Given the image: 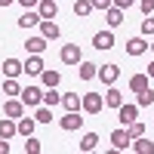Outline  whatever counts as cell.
Masks as SVG:
<instances>
[{
	"label": "cell",
	"mask_w": 154,
	"mask_h": 154,
	"mask_svg": "<svg viewBox=\"0 0 154 154\" xmlns=\"http://www.w3.org/2000/svg\"><path fill=\"white\" fill-rule=\"evenodd\" d=\"M19 96H22V105H25V108H37V105L43 102V89H40V86H25Z\"/></svg>",
	"instance_id": "1"
},
{
	"label": "cell",
	"mask_w": 154,
	"mask_h": 154,
	"mask_svg": "<svg viewBox=\"0 0 154 154\" xmlns=\"http://www.w3.org/2000/svg\"><path fill=\"white\" fill-rule=\"evenodd\" d=\"M80 108H83L86 114H99L102 108H105V99H102L99 93H86V96L80 99Z\"/></svg>",
	"instance_id": "2"
},
{
	"label": "cell",
	"mask_w": 154,
	"mask_h": 154,
	"mask_svg": "<svg viewBox=\"0 0 154 154\" xmlns=\"http://www.w3.org/2000/svg\"><path fill=\"white\" fill-rule=\"evenodd\" d=\"M59 59L62 62H65V65H80V46H77V43H65V46H62V53H59Z\"/></svg>",
	"instance_id": "3"
},
{
	"label": "cell",
	"mask_w": 154,
	"mask_h": 154,
	"mask_svg": "<svg viewBox=\"0 0 154 154\" xmlns=\"http://www.w3.org/2000/svg\"><path fill=\"white\" fill-rule=\"evenodd\" d=\"M96 77H99V80L105 83V86H111V83L120 77V68H117V65H102V68L96 71Z\"/></svg>",
	"instance_id": "4"
},
{
	"label": "cell",
	"mask_w": 154,
	"mask_h": 154,
	"mask_svg": "<svg viewBox=\"0 0 154 154\" xmlns=\"http://www.w3.org/2000/svg\"><path fill=\"white\" fill-rule=\"evenodd\" d=\"M80 126H83V117L77 111H68L65 117H62V130L65 133H74V130H80Z\"/></svg>",
	"instance_id": "5"
},
{
	"label": "cell",
	"mask_w": 154,
	"mask_h": 154,
	"mask_svg": "<svg viewBox=\"0 0 154 154\" xmlns=\"http://www.w3.org/2000/svg\"><path fill=\"white\" fill-rule=\"evenodd\" d=\"M37 28H40V34L46 37V40H56V37L62 34V31H59V25H56L53 19H40V22H37Z\"/></svg>",
	"instance_id": "6"
},
{
	"label": "cell",
	"mask_w": 154,
	"mask_h": 154,
	"mask_svg": "<svg viewBox=\"0 0 154 154\" xmlns=\"http://www.w3.org/2000/svg\"><path fill=\"white\" fill-rule=\"evenodd\" d=\"M130 142H133V136L126 133V130H114V133H111V145H114V151L130 148Z\"/></svg>",
	"instance_id": "7"
},
{
	"label": "cell",
	"mask_w": 154,
	"mask_h": 154,
	"mask_svg": "<svg viewBox=\"0 0 154 154\" xmlns=\"http://www.w3.org/2000/svg\"><path fill=\"white\" fill-rule=\"evenodd\" d=\"M130 145H133V151H136V154H154V142H151L148 136H136Z\"/></svg>",
	"instance_id": "8"
},
{
	"label": "cell",
	"mask_w": 154,
	"mask_h": 154,
	"mask_svg": "<svg viewBox=\"0 0 154 154\" xmlns=\"http://www.w3.org/2000/svg\"><path fill=\"white\" fill-rule=\"evenodd\" d=\"M3 114H6V117H12V120H19L22 114H25V105H22V102H19L16 96H12V99L6 102V105H3Z\"/></svg>",
	"instance_id": "9"
},
{
	"label": "cell",
	"mask_w": 154,
	"mask_h": 154,
	"mask_svg": "<svg viewBox=\"0 0 154 154\" xmlns=\"http://www.w3.org/2000/svg\"><path fill=\"white\" fill-rule=\"evenodd\" d=\"M117 117H120L123 126H130V123L139 117V108H136V105H120V108H117Z\"/></svg>",
	"instance_id": "10"
},
{
	"label": "cell",
	"mask_w": 154,
	"mask_h": 154,
	"mask_svg": "<svg viewBox=\"0 0 154 154\" xmlns=\"http://www.w3.org/2000/svg\"><path fill=\"white\" fill-rule=\"evenodd\" d=\"M145 49H148L145 37H130V40H126V53H130V56H142Z\"/></svg>",
	"instance_id": "11"
},
{
	"label": "cell",
	"mask_w": 154,
	"mask_h": 154,
	"mask_svg": "<svg viewBox=\"0 0 154 154\" xmlns=\"http://www.w3.org/2000/svg\"><path fill=\"white\" fill-rule=\"evenodd\" d=\"M37 12H40V19H56L59 6H56V0H40V3H37Z\"/></svg>",
	"instance_id": "12"
},
{
	"label": "cell",
	"mask_w": 154,
	"mask_h": 154,
	"mask_svg": "<svg viewBox=\"0 0 154 154\" xmlns=\"http://www.w3.org/2000/svg\"><path fill=\"white\" fill-rule=\"evenodd\" d=\"M93 46H96V49H111V46H114V34H111V31H99V34L93 37Z\"/></svg>",
	"instance_id": "13"
},
{
	"label": "cell",
	"mask_w": 154,
	"mask_h": 154,
	"mask_svg": "<svg viewBox=\"0 0 154 154\" xmlns=\"http://www.w3.org/2000/svg\"><path fill=\"white\" fill-rule=\"evenodd\" d=\"M25 46H28L31 56H40L43 49H46V37H43V34H40V37H28V40H25Z\"/></svg>",
	"instance_id": "14"
},
{
	"label": "cell",
	"mask_w": 154,
	"mask_h": 154,
	"mask_svg": "<svg viewBox=\"0 0 154 154\" xmlns=\"http://www.w3.org/2000/svg\"><path fill=\"white\" fill-rule=\"evenodd\" d=\"M102 99H105V105H108V108H120V105H123V96H120V89H114V86H108V93L102 96Z\"/></svg>",
	"instance_id": "15"
},
{
	"label": "cell",
	"mask_w": 154,
	"mask_h": 154,
	"mask_svg": "<svg viewBox=\"0 0 154 154\" xmlns=\"http://www.w3.org/2000/svg\"><path fill=\"white\" fill-rule=\"evenodd\" d=\"M34 123H37L34 117H22V120L16 123V133H19V136H25V139L34 136Z\"/></svg>",
	"instance_id": "16"
},
{
	"label": "cell",
	"mask_w": 154,
	"mask_h": 154,
	"mask_svg": "<svg viewBox=\"0 0 154 154\" xmlns=\"http://www.w3.org/2000/svg\"><path fill=\"white\" fill-rule=\"evenodd\" d=\"M22 71H25V65H22L19 59H6V62H3V74H6V77H19Z\"/></svg>",
	"instance_id": "17"
},
{
	"label": "cell",
	"mask_w": 154,
	"mask_h": 154,
	"mask_svg": "<svg viewBox=\"0 0 154 154\" xmlns=\"http://www.w3.org/2000/svg\"><path fill=\"white\" fill-rule=\"evenodd\" d=\"M40 71H43V59H40V56H31L28 62H25V74H34V77H40Z\"/></svg>",
	"instance_id": "18"
},
{
	"label": "cell",
	"mask_w": 154,
	"mask_h": 154,
	"mask_svg": "<svg viewBox=\"0 0 154 154\" xmlns=\"http://www.w3.org/2000/svg\"><path fill=\"white\" fill-rule=\"evenodd\" d=\"M12 136H16V120L0 117V139H12Z\"/></svg>",
	"instance_id": "19"
},
{
	"label": "cell",
	"mask_w": 154,
	"mask_h": 154,
	"mask_svg": "<svg viewBox=\"0 0 154 154\" xmlns=\"http://www.w3.org/2000/svg\"><path fill=\"white\" fill-rule=\"evenodd\" d=\"M105 12H108V25H111V28H120V25H123V9H117V6H108Z\"/></svg>",
	"instance_id": "20"
},
{
	"label": "cell",
	"mask_w": 154,
	"mask_h": 154,
	"mask_svg": "<svg viewBox=\"0 0 154 154\" xmlns=\"http://www.w3.org/2000/svg\"><path fill=\"white\" fill-rule=\"evenodd\" d=\"M62 105H65V111H80V96L77 93H65L62 96Z\"/></svg>",
	"instance_id": "21"
},
{
	"label": "cell",
	"mask_w": 154,
	"mask_h": 154,
	"mask_svg": "<svg viewBox=\"0 0 154 154\" xmlns=\"http://www.w3.org/2000/svg\"><path fill=\"white\" fill-rule=\"evenodd\" d=\"M96 148H99V136H96V133H86V136L80 139V151L89 154V151H96Z\"/></svg>",
	"instance_id": "22"
},
{
	"label": "cell",
	"mask_w": 154,
	"mask_h": 154,
	"mask_svg": "<svg viewBox=\"0 0 154 154\" xmlns=\"http://www.w3.org/2000/svg\"><path fill=\"white\" fill-rule=\"evenodd\" d=\"M37 22H40V12H22L19 28H37Z\"/></svg>",
	"instance_id": "23"
},
{
	"label": "cell",
	"mask_w": 154,
	"mask_h": 154,
	"mask_svg": "<svg viewBox=\"0 0 154 154\" xmlns=\"http://www.w3.org/2000/svg\"><path fill=\"white\" fill-rule=\"evenodd\" d=\"M96 71H99V65H93V62H83V59H80V80H93Z\"/></svg>",
	"instance_id": "24"
},
{
	"label": "cell",
	"mask_w": 154,
	"mask_h": 154,
	"mask_svg": "<svg viewBox=\"0 0 154 154\" xmlns=\"http://www.w3.org/2000/svg\"><path fill=\"white\" fill-rule=\"evenodd\" d=\"M40 80H43V86L49 89V86H59L62 74H59V71H40Z\"/></svg>",
	"instance_id": "25"
},
{
	"label": "cell",
	"mask_w": 154,
	"mask_h": 154,
	"mask_svg": "<svg viewBox=\"0 0 154 154\" xmlns=\"http://www.w3.org/2000/svg\"><path fill=\"white\" fill-rule=\"evenodd\" d=\"M148 86V74H133L130 77V89L133 93H139V89H145Z\"/></svg>",
	"instance_id": "26"
},
{
	"label": "cell",
	"mask_w": 154,
	"mask_h": 154,
	"mask_svg": "<svg viewBox=\"0 0 154 154\" xmlns=\"http://www.w3.org/2000/svg\"><path fill=\"white\" fill-rule=\"evenodd\" d=\"M74 12H77L80 19H86L89 12H93V3H89V0H74Z\"/></svg>",
	"instance_id": "27"
},
{
	"label": "cell",
	"mask_w": 154,
	"mask_h": 154,
	"mask_svg": "<svg viewBox=\"0 0 154 154\" xmlns=\"http://www.w3.org/2000/svg\"><path fill=\"white\" fill-rule=\"evenodd\" d=\"M139 105H142V108L154 105V89H151V86H145V89H139Z\"/></svg>",
	"instance_id": "28"
},
{
	"label": "cell",
	"mask_w": 154,
	"mask_h": 154,
	"mask_svg": "<svg viewBox=\"0 0 154 154\" xmlns=\"http://www.w3.org/2000/svg\"><path fill=\"white\" fill-rule=\"evenodd\" d=\"M3 93L6 96H19L22 93V86L16 83V77H6V80H3Z\"/></svg>",
	"instance_id": "29"
},
{
	"label": "cell",
	"mask_w": 154,
	"mask_h": 154,
	"mask_svg": "<svg viewBox=\"0 0 154 154\" xmlns=\"http://www.w3.org/2000/svg\"><path fill=\"white\" fill-rule=\"evenodd\" d=\"M43 102L53 108V105H59V102H62V93H56V86H49V93H43Z\"/></svg>",
	"instance_id": "30"
},
{
	"label": "cell",
	"mask_w": 154,
	"mask_h": 154,
	"mask_svg": "<svg viewBox=\"0 0 154 154\" xmlns=\"http://www.w3.org/2000/svg\"><path fill=\"white\" fill-rule=\"evenodd\" d=\"M25 151H28V154H40V151H43V145H40V139H34V136H28V142H25Z\"/></svg>",
	"instance_id": "31"
},
{
	"label": "cell",
	"mask_w": 154,
	"mask_h": 154,
	"mask_svg": "<svg viewBox=\"0 0 154 154\" xmlns=\"http://www.w3.org/2000/svg\"><path fill=\"white\" fill-rule=\"evenodd\" d=\"M34 120H37V123H49V120H53V111H49V108H37Z\"/></svg>",
	"instance_id": "32"
},
{
	"label": "cell",
	"mask_w": 154,
	"mask_h": 154,
	"mask_svg": "<svg viewBox=\"0 0 154 154\" xmlns=\"http://www.w3.org/2000/svg\"><path fill=\"white\" fill-rule=\"evenodd\" d=\"M126 133H130L133 139H136V136H145V123H139V120H133L130 126H126Z\"/></svg>",
	"instance_id": "33"
},
{
	"label": "cell",
	"mask_w": 154,
	"mask_h": 154,
	"mask_svg": "<svg viewBox=\"0 0 154 154\" xmlns=\"http://www.w3.org/2000/svg\"><path fill=\"white\" fill-rule=\"evenodd\" d=\"M142 34L148 37V34H154V19L148 16V19H142Z\"/></svg>",
	"instance_id": "34"
},
{
	"label": "cell",
	"mask_w": 154,
	"mask_h": 154,
	"mask_svg": "<svg viewBox=\"0 0 154 154\" xmlns=\"http://www.w3.org/2000/svg\"><path fill=\"white\" fill-rule=\"evenodd\" d=\"M136 3V0H111V6H117V9H130Z\"/></svg>",
	"instance_id": "35"
},
{
	"label": "cell",
	"mask_w": 154,
	"mask_h": 154,
	"mask_svg": "<svg viewBox=\"0 0 154 154\" xmlns=\"http://www.w3.org/2000/svg\"><path fill=\"white\" fill-rule=\"evenodd\" d=\"M139 6H142V12H145V16H151V12H154V0H142Z\"/></svg>",
	"instance_id": "36"
},
{
	"label": "cell",
	"mask_w": 154,
	"mask_h": 154,
	"mask_svg": "<svg viewBox=\"0 0 154 154\" xmlns=\"http://www.w3.org/2000/svg\"><path fill=\"white\" fill-rule=\"evenodd\" d=\"M89 3H93V9H108L111 0H89Z\"/></svg>",
	"instance_id": "37"
},
{
	"label": "cell",
	"mask_w": 154,
	"mask_h": 154,
	"mask_svg": "<svg viewBox=\"0 0 154 154\" xmlns=\"http://www.w3.org/2000/svg\"><path fill=\"white\" fill-rule=\"evenodd\" d=\"M9 151V139H0V154H6Z\"/></svg>",
	"instance_id": "38"
},
{
	"label": "cell",
	"mask_w": 154,
	"mask_h": 154,
	"mask_svg": "<svg viewBox=\"0 0 154 154\" xmlns=\"http://www.w3.org/2000/svg\"><path fill=\"white\" fill-rule=\"evenodd\" d=\"M19 3H22V6H37L40 0H19Z\"/></svg>",
	"instance_id": "39"
},
{
	"label": "cell",
	"mask_w": 154,
	"mask_h": 154,
	"mask_svg": "<svg viewBox=\"0 0 154 154\" xmlns=\"http://www.w3.org/2000/svg\"><path fill=\"white\" fill-rule=\"evenodd\" d=\"M148 77H154V62H151V65H148Z\"/></svg>",
	"instance_id": "40"
},
{
	"label": "cell",
	"mask_w": 154,
	"mask_h": 154,
	"mask_svg": "<svg viewBox=\"0 0 154 154\" xmlns=\"http://www.w3.org/2000/svg\"><path fill=\"white\" fill-rule=\"evenodd\" d=\"M9 3H16V0H0V6H9Z\"/></svg>",
	"instance_id": "41"
},
{
	"label": "cell",
	"mask_w": 154,
	"mask_h": 154,
	"mask_svg": "<svg viewBox=\"0 0 154 154\" xmlns=\"http://www.w3.org/2000/svg\"><path fill=\"white\" fill-rule=\"evenodd\" d=\"M148 46H151V53H154V40H151V43H148Z\"/></svg>",
	"instance_id": "42"
}]
</instances>
